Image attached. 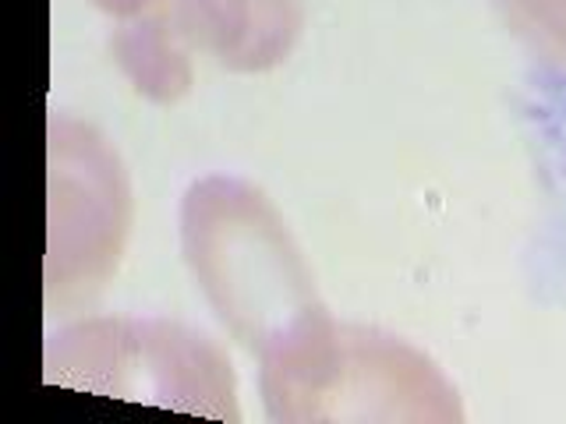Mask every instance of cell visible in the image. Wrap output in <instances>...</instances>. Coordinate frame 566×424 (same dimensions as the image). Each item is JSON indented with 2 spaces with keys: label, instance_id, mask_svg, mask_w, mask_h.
Returning <instances> with one entry per match:
<instances>
[{
  "label": "cell",
  "instance_id": "6da1fadb",
  "mask_svg": "<svg viewBox=\"0 0 566 424\" xmlns=\"http://www.w3.org/2000/svg\"><path fill=\"white\" fill-rule=\"evenodd\" d=\"M181 247L217 318L259 358L326 315L287 223L252 184L195 181L181 202Z\"/></svg>",
  "mask_w": 566,
  "mask_h": 424
},
{
  "label": "cell",
  "instance_id": "7a4b0ae2",
  "mask_svg": "<svg viewBox=\"0 0 566 424\" xmlns=\"http://www.w3.org/2000/svg\"><path fill=\"white\" fill-rule=\"evenodd\" d=\"M270 421H464L453 382L397 336L326 311L262 353Z\"/></svg>",
  "mask_w": 566,
  "mask_h": 424
},
{
  "label": "cell",
  "instance_id": "3957f363",
  "mask_svg": "<svg viewBox=\"0 0 566 424\" xmlns=\"http://www.w3.org/2000/svg\"><path fill=\"white\" fill-rule=\"evenodd\" d=\"M46 382L167 411L241 421L227 353L164 318H88L50 336Z\"/></svg>",
  "mask_w": 566,
  "mask_h": 424
},
{
  "label": "cell",
  "instance_id": "277c9868",
  "mask_svg": "<svg viewBox=\"0 0 566 424\" xmlns=\"http://www.w3.org/2000/svg\"><path fill=\"white\" fill-rule=\"evenodd\" d=\"M132 230V188L117 149L96 128L50 117L46 300L71 305L106 287Z\"/></svg>",
  "mask_w": 566,
  "mask_h": 424
},
{
  "label": "cell",
  "instance_id": "5b68a950",
  "mask_svg": "<svg viewBox=\"0 0 566 424\" xmlns=\"http://www.w3.org/2000/svg\"><path fill=\"white\" fill-rule=\"evenodd\" d=\"M164 11L177 40L230 71L283 64L305 29L301 0H164Z\"/></svg>",
  "mask_w": 566,
  "mask_h": 424
},
{
  "label": "cell",
  "instance_id": "8992f818",
  "mask_svg": "<svg viewBox=\"0 0 566 424\" xmlns=\"http://www.w3.org/2000/svg\"><path fill=\"white\" fill-rule=\"evenodd\" d=\"M188 46L177 40L164 4L132 18L114 35V57L120 71L153 103H177L191 88V57Z\"/></svg>",
  "mask_w": 566,
  "mask_h": 424
},
{
  "label": "cell",
  "instance_id": "52a82bcc",
  "mask_svg": "<svg viewBox=\"0 0 566 424\" xmlns=\"http://www.w3.org/2000/svg\"><path fill=\"white\" fill-rule=\"evenodd\" d=\"M510 32L566 71V0H495Z\"/></svg>",
  "mask_w": 566,
  "mask_h": 424
},
{
  "label": "cell",
  "instance_id": "ba28073f",
  "mask_svg": "<svg viewBox=\"0 0 566 424\" xmlns=\"http://www.w3.org/2000/svg\"><path fill=\"white\" fill-rule=\"evenodd\" d=\"M93 4L106 14H114V18H138V14H146L153 8H159L164 0H93Z\"/></svg>",
  "mask_w": 566,
  "mask_h": 424
}]
</instances>
